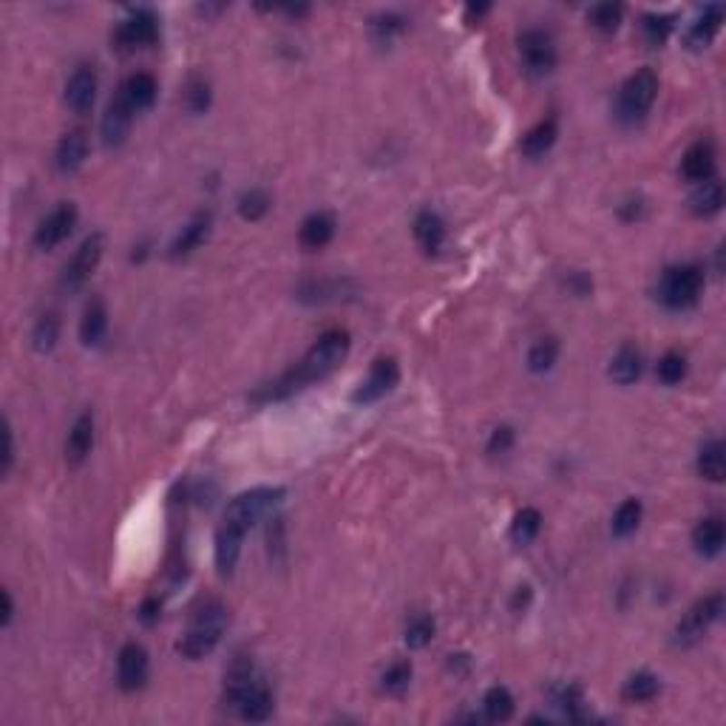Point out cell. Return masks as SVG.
I'll return each mask as SVG.
<instances>
[{
	"mask_svg": "<svg viewBox=\"0 0 726 726\" xmlns=\"http://www.w3.org/2000/svg\"><path fill=\"white\" fill-rule=\"evenodd\" d=\"M641 374V353L633 343H624L611 361V378L622 386L636 383Z\"/></svg>",
	"mask_w": 726,
	"mask_h": 726,
	"instance_id": "cell-26",
	"label": "cell"
},
{
	"mask_svg": "<svg viewBox=\"0 0 726 726\" xmlns=\"http://www.w3.org/2000/svg\"><path fill=\"white\" fill-rule=\"evenodd\" d=\"M672 15H644L641 20V35L650 45H664L670 32H672Z\"/></svg>",
	"mask_w": 726,
	"mask_h": 726,
	"instance_id": "cell-38",
	"label": "cell"
},
{
	"mask_svg": "<svg viewBox=\"0 0 726 726\" xmlns=\"http://www.w3.org/2000/svg\"><path fill=\"white\" fill-rule=\"evenodd\" d=\"M4 440H6V449H4V474H9L12 460H15V446H12V429H9V423L4 429Z\"/></svg>",
	"mask_w": 726,
	"mask_h": 726,
	"instance_id": "cell-48",
	"label": "cell"
},
{
	"mask_svg": "<svg viewBox=\"0 0 726 726\" xmlns=\"http://www.w3.org/2000/svg\"><path fill=\"white\" fill-rule=\"evenodd\" d=\"M224 710L250 723H262L273 715V692L253 670L250 659H236L224 675Z\"/></svg>",
	"mask_w": 726,
	"mask_h": 726,
	"instance_id": "cell-2",
	"label": "cell"
},
{
	"mask_svg": "<svg viewBox=\"0 0 726 726\" xmlns=\"http://www.w3.org/2000/svg\"><path fill=\"white\" fill-rule=\"evenodd\" d=\"M242 542H244V531L233 528V525H219L216 531V568L219 573L230 576L233 568H236L239 553H242Z\"/></svg>",
	"mask_w": 726,
	"mask_h": 726,
	"instance_id": "cell-19",
	"label": "cell"
},
{
	"mask_svg": "<svg viewBox=\"0 0 726 726\" xmlns=\"http://www.w3.org/2000/svg\"><path fill=\"white\" fill-rule=\"evenodd\" d=\"M105 330H108L105 303L100 298H94V301H88V307L83 313V321H80V341L85 346H97L105 338Z\"/></svg>",
	"mask_w": 726,
	"mask_h": 726,
	"instance_id": "cell-24",
	"label": "cell"
},
{
	"mask_svg": "<svg viewBox=\"0 0 726 726\" xmlns=\"http://www.w3.org/2000/svg\"><path fill=\"white\" fill-rule=\"evenodd\" d=\"M120 91L125 94V100L131 103L134 111H145V108H151L154 100H156V80H154L151 75H145V72H136V75H131V77L123 83Z\"/></svg>",
	"mask_w": 726,
	"mask_h": 726,
	"instance_id": "cell-27",
	"label": "cell"
},
{
	"mask_svg": "<svg viewBox=\"0 0 726 726\" xmlns=\"http://www.w3.org/2000/svg\"><path fill=\"white\" fill-rule=\"evenodd\" d=\"M511 446H513V429L511 426H500V429L491 432V440H488L491 454H505Z\"/></svg>",
	"mask_w": 726,
	"mask_h": 726,
	"instance_id": "cell-45",
	"label": "cell"
},
{
	"mask_svg": "<svg viewBox=\"0 0 726 726\" xmlns=\"http://www.w3.org/2000/svg\"><path fill=\"white\" fill-rule=\"evenodd\" d=\"M267 210H270V196H267V191H262V187H250V191H244L239 196V214L247 222L262 219Z\"/></svg>",
	"mask_w": 726,
	"mask_h": 726,
	"instance_id": "cell-37",
	"label": "cell"
},
{
	"mask_svg": "<svg viewBox=\"0 0 726 726\" xmlns=\"http://www.w3.org/2000/svg\"><path fill=\"white\" fill-rule=\"evenodd\" d=\"M687 374V358L681 353H667L661 361H659V381L667 383V386H675L681 383Z\"/></svg>",
	"mask_w": 726,
	"mask_h": 726,
	"instance_id": "cell-44",
	"label": "cell"
},
{
	"mask_svg": "<svg viewBox=\"0 0 726 726\" xmlns=\"http://www.w3.org/2000/svg\"><path fill=\"white\" fill-rule=\"evenodd\" d=\"M159 37V20L151 9H136L131 12L120 26L114 32V43L120 49L131 52V49H148Z\"/></svg>",
	"mask_w": 726,
	"mask_h": 726,
	"instance_id": "cell-8",
	"label": "cell"
},
{
	"mask_svg": "<svg viewBox=\"0 0 726 726\" xmlns=\"http://www.w3.org/2000/svg\"><path fill=\"white\" fill-rule=\"evenodd\" d=\"M482 710L488 721H494V723L508 721L513 715V695L505 687H491L482 698Z\"/></svg>",
	"mask_w": 726,
	"mask_h": 726,
	"instance_id": "cell-32",
	"label": "cell"
},
{
	"mask_svg": "<svg viewBox=\"0 0 726 726\" xmlns=\"http://www.w3.org/2000/svg\"><path fill=\"white\" fill-rule=\"evenodd\" d=\"M622 15H624V9H622L619 4H596V6H591L588 20H591V26H593V29H599V32H604V35H611V32L619 29Z\"/></svg>",
	"mask_w": 726,
	"mask_h": 726,
	"instance_id": "cell-36",
	"label": "cell"
},
{
	"mask_svg": "<svg viewBox=\"0 0 726 726\" xmlns=\"http://www.w3.org/2000/svg\"><path fill=\"white\" fill-rule=\"evenodd\" d=\"M77 224V207L72 202H60L49 216H45L35 230V247L37 250H55L60 242L68 239V233Z\"/></svg>",
	"mask_w": 726,
	"mask_h": 726,
	"instance_id": "cell-11",
	"label": "cell"
},
{
	"mask_svg": "<svg viewBox=\"0 0 726 726\" xmlns=\"http://www.w3.org/2000/svg\"><path fill=\"white\" fill-rule=\"evenodd\" d=\"M723 204V184L710 179V182H701L698 191L690 196V207L695 216H715Z\"/></svg>",
	"mask_w": 726,
	"mask_h": 726,
	"instance_id": "cell-30",
	"label": "cell"
},
{
	"mask_svg": "<svg viewBox=\"0 0 726 726\" xmlns=\"http://www.w3.org/2000/svg\"><path fill=\"white\" fill-rule=\"evenodd\" d=\"M210 222H214V216L207 214V210H202V214H196L191 222H187L182 227V233L174 239L171 244V255H187V253H194L204 239H207V233H210Z\"/></svg>",
	"mask_w": 726,
	"mask_h": 726,
	"instance_id": "cell-21",
	"label": "cell"
},
{
	"mask_svg": "<svg viewBox=\"0 0 726 726\" xmlns=\"http://www.w3.org/2000/svg\"><path fill=\"white\" fill-rule=\"evenodd\" d=\"M556 120L553 116H548V120H542L540 125H533L525 136H522V151L528 154V156H545L551 148H553V143H556Z\"/></svg>",
	"mask_w": 726,
	"mask_h": 726,
	"instance_id": "cell-29",
	"label": "cell"
},
{
	"mask_svg": "<svg viewBox=\"0 0 726 726\" xmlns=\"http://www.w3.org/2000/svg\"><path fill=\"white\" fill-rule=\"evenodd\" d=\"M397 381H401V366H397L394 358H378L369 369V378L358 386V392L353 394L355 403H374L381 401L383 394H389Z\"/></svg>",
	"mask_w": 726,
	"mask_h": 726,
	"instance_id": "cell-12",
	"label": "cell"
},
{
	"mask_svg": "<svg viewBox=\"0 0 726 726\" xmlns=\"http://www.w3.org/2000/svg\"><path fill=\"white\" fill-rule=\"evenodd\" d=\"M698 474L704 480H710V482H721L723 480V474H726V449H723V443L718 437L701 446Z\"/></svg>",
	"mask_w": 726,
	"mask_h": 726,
	"instance_id": "cell-28",
	"label": "cell"
},
{
	"mask_svg": "<svg viewBox=\"0 0 726 726\" xmlns=\"http://www.w3.org/2000/svg\"><path fill=\"white\" fill-rule=\"evenodd\" d=\"M681 174L695 184L710 182L715 174V148L710 143H695L681 159Z\"/></svg>",
	"mask_w": 726,
	"mask_h": 726,
	"instance_id": "cell-18",
	"label": "cell"
},
{
	"mask_svg": "<svg viewBox=\"0 0 726 726\" xmlns=\"http://www.w3.org/2000/svg\"><path fill=\"white\" fill-rule=\"evenodd\" d=\"M224 627H227V611H224V607L219 602L204 604L202 611L194 616L191 627H187V633L182 636L179 652L184 655V659H204V655L214 652L216 644L222 641Z\"/></svg>",
	"mask_w": 726,
	"mask_h": 726,
	"instance_id": "cell-3",
	"label": "cell"
},
{
	"mask_svg": "<svg viewBox=\"0 0 726 726\" xmlns=\"http://www.w3.org/2000/svg\"><path fill=\"white\" fill-rule=\"evenodd\" d=\"M94 446V414L91 412H83L77 420H75V426L72 432H68V440H65V460L77 465L88 457Z\"/></svg>",
	"mask_w": 726,
	"mask_h": 726,
	"instance_id": "cell-20",
	"label": "cell"
},
{
	"mask_svg": "<svg viewBox=\"0 0 726 726\" xmlns=\"http://www.w3.org/2000/svg\"><path fill=\"white\" fill-rule=\"evenodd\" d=\"M12 616H15V607H12V596H9V591H4V627L12 622Z\"/></svg>",
	"mask_w": 726,
	"mask_h": 726,
	"instance_id": "cell-49",
	"label": "cell"
},
{
	"mask_svg": "<svg viewBox=\"0 0 726 726\" xmlns=\"http://www.w3.org/2000/svg\"><path fill=\"white\" fill-rule=\"evenodd\" d=\"M381 684H383V690L392 692V695L406 692L409 684H412V664H409V661H392V664L383 670V675H381Z\"/></svg>",
	"mask_w": 726,
	"mask_h": 726,
	"instance_id": "cell-40",
	"label": "cell"
},
{
	"mask_svg": "<svg viewBox=\"0 0 726 726\" xmlns=\"http://www.w3.org/2000/svg\"><path fill=\"white\" fill-rule=\"evenodd\" d=\"M335 236V219L330 214H313L303 219L301 224V233H298V239L303 247H310V250H321L333 242Z\"/></svg>",
	"mask_w": 726,
	"mask_h": 726,
	"instance_id": "cell-23",
	"label": "cell"
},
{
	"mask_svg": "<svg viewBox=\"0 0 726 726\" xmlns=\"http://www.w3.org/2000/svg\"><path fill=\"white\" fill-rule=\"evenodd\" d=\"M403 26H406V20L401 15H394V12H383V15L369 20V32H372V37L378 40V43H389L394 35L403 32Z\"/></svg>",
	"mask_w": 726,
	"mask_h": 726,
	"instance_id": "cell-41",
	"label": "cell"
},
{
	"mask_svg": "<svg viewBox=\"0 0 726 726\" xmlns=\"http://www.w3.org/2000/svg\"><path fill=\"white\" fill-rule=\"evenodd\" d=\"M540 528H542V513L536 508H522L511 522V540L517 545H531Z\"/></svg>",
	"mask_w": 726,
	"mask_h": 726,
	"instance_id": "cell-31",
	"label": "cell"
},
{
	"mask_svg": "<svg viewBox=\"0 0 726 726\" xmlns=\"http://www.w3.org/2000/svg\"><path fill=\"white\" fill-rule=\"evenodd\" d=\"M723 542H726V528L721 517L701 520L692 531V545L701 556H718Z\"/></svg>",
	"mask_w": 726,
	"mask_h": 726,
	"instance_id": "cell-22",
	"label": "cell"
},
{
	"mask_svg": "<svg viewBox=\"0 0 726 726\" xmlns=\"http://www.w3.org/2000/svg\"><path fill=\"white\" fill-rule=\"evenodd\" d=\"M701 290H704V273L695 264H681V267H670L661 281H659V301L670 310H687L698 301Z\"/></svg>",
	"mask_w": 726,
	"mask_h": 726,
	"instance_id": "cell-5",
	"label": "cell"
},
{
	"mask_svg": "<svg viewBox=\"0 0 726 726\" xmlns=\"http://www.w3.org/2000/svg\"><path fill=\"white\" fill-rule=\"evenodd\" d=\"M88 156V136L83 128H75L68 131L60 143H57V151H55V165L60 174H75Z\"/></svg>",
	"mask_w": 726,
	"mask_h": 726,
	"instance_id": "cell-16",
	"label": "cell"
},
{
	"mask_svg": "<svg viewBox=\"0 0 726 726\" xmlns=\"http://www.w3.org/2000/svg\"><path fill=\"white\" fill-rule=\"evenodd\" d=\"M105 250V239L103 233H91V236L80 244V250L75 253V259L65 264L63 270V287L65 290H80L85 281L91 278V273L97 270L100 259Z\"/></svg>",
	"mask_w": 726,
	"mask_h": 726,
	"instance_id": "cell-9",
	"label": "cell"
},
{
	"mask_svg": "<svg viewBox=\"0 0 726 726\" xmlns=\"http://www.w3.org/2000/svg\"><path fill=\"white\" fill-rule=\"evenodd\" d=\"M432 639H434V619L426 616V613L412 616L409 624H406V644L420 650V647H426Z\"/></svg>",
	"mask_w": 726,
	"mask_h": 726,
	"instance_id": "cell-42",
	"label": "cell"
},
{
	"mask_svg": "<svg viewBox=\"0 0 726 726\" xmlns=\"http://www.w3.org/2000/svg\"><path fill=\"white\" fill-rule=\"evenodd\" d=\"M57 335H60V318H57V313L40 315L37 323H35V330H32L35 349H37V353H49V349L57 343Z\"/></svg>",
	"mask_w": 726,
	"mask_h": 726,
	"instance_id": "cell-35",
	"label": "cell"
},
{
	"mask_svg": "<svg viewBox=\"0 0 726 726\" xmlns=\"http://www.w3.org/2000/svg\"><path fill=\"white\" fill-rule=\"evenodd\" d=\"M641 522V502L639 500H624L616 511V517H613V533L616 536H630V533H636Z\"/></svg>",
	"mask_w": 726,
	"mask_h": 726,
	"instance_id": "cell-39",
	"label": "cell"
},
{
	"mask_svg": "<svg viewBox=\"0 0 726 726\" xmlns=\"http://www.w3.org/2000/svg\"><path fill=\"white\" fill-rule=\"evenodd\" d=\"M659 678H655L652 672H636V675H630L627 678V684H624V698L627 701H636V704H641V701H652L655 695H659Z\"/></svg>",
	"mask_w": 726,
	"mask_h": 726,
	"instance_id": "cell-34",
	"label": "cell"
},
{
	"mask_svg": "<svg viewBox=\"0 0 726 726\" xmlns=\"http://www.w3.org/2000/svg\"><path fill=\"white\" fill-rule=\"evenodd\" d=\"M721 613H723V596L721 593H712L707 599H701L692 607V611L681 619V624L675 627L678 644H692V641H698L721 619Z\"/></svg>",
	"mask_w": 726,
	"mask_h": 726,
	"instance_id": "cell-10",
	"label": "cell"
},
{
	"mask_svg": "<svg viewBox=\"0 0 726 726\" xmlns=\"http://www.w3.org/2000/svg\"><path fill=\"white\" fill-rule=\"evenodd\" d=\"M148 652L143 644H125L120 650V659H116V675H120V687L125 692H136V690H143L145 681H148Z\"/></svg>",
	"mask_w": 726,
	"mask_h": 726,
	"instance_id": "cell-14",
	"label": "cell"
},
{
	"mask_svg": "<svg viewBox=\"0 0 726 726\" xmlns=\"http://www.w3.org/2000/svg\"><path fill=\"white\" fill-rule=\"evenodd\" d=\"M94 97H97V72L94 65H80L65 83V105L75 114H85L91 111Z\"/></svg>",
	"mask_w": 726,
	"mask_h": 726,
	"instance_id": "cell-15",
	"label": "cell"
},
{
	"mask_svg": "<svg viewBox=\"0 0 726 726\" xmlns=\"http://www.w3.org/2000/svg\"><path fill=\"white\" fill-rule=\"evenodd\" d=\"M139 619H143L145 624H154L159 619V602L156 599H148L143 607H139Z\"/></svg>",
	"mask_w": 726,
	"mask_h": 726,
	"instance_id": "cell-46",
	"label": "cell"
},
{
	"mask_svg": "<svg viewBox=\"0 0 726 726\" xmlns=\"http://www.w3.org/2000/svg\"><path fill=\"white\" fill-rule=\"evenodd\" d=\"M182 103H184V108L191 111V114L207 111V105H210V85H207V80H202V77H191V80H187L184 94H182Z\"/></svg>",
	"mask_w": 726,
	"mask_h": 726,
	"instance_id": "cell-43",
	"label": "cell"
},
{
	"mask_svg": "<svg viewBox=\"0 0 726 726\" xmlns=\"http://www.w3.org/2000/svg\"><path fill=\"white\" fill-rule=\"evenodd\" d=\"M591 287H593V281H591L588 275H584V273H573V275H571V290H573L576 295H584Z\"/></svg>",
	"mask_w": 726,
	"mask_h": 726,
	"instance_id": "cell-47",
	"label": "cell"
},
{
	"mask_svg": "<svg viewBox=\"0 0 726 726\" xmlns=\"http://www.w3.org/2000/svg\"><path fill=\"white\" fill-rule=\"evenodd\" d=\"M556 358H559V341L556 338H540L528 353V369L542 374V372L553 369Z\"/></svg>",
	"mask_w": 726,
	"mask_h": 726,
	"instance_id": "cell-33",
	"label": "cell"
},
{
	"mask_svg": "<svg viewBox=\"0 0 726 726\" xmlns=\"http://www.w3.org/2000/svg\"><path fill=\"white\" fill-rule=\"evenodd\" d=\"M414 239L426 253H437L443 242H446V224H443V219L432 214V210H423V214H417L414 219Z\"/></svg>",
	"mask_w": 726,
	"mask_h": 726,
	"instance_id": "cell-25",
	"label": "cell"
},
{
	"mask_svg": "<svg viewBox=\"0 0 726 726\" xmlns=\"http://www.w3.org/2000/svg\"><path fill=\"white\" fill-rule=\"evenodd\" d=\"M281 497H284V491H281V488H253V491H244V494H239L236 500L227 505L222 522L247 533L255 522H259L262 517H267V513L281 502Z\"/></svg>",
	"mask_w": 726,
	"mask_h": 726,
	"instance_id": "cell-6",
	"label": "cell"
},
{
	"mask_svg": "<svg viewBox=\"0 0 726 726\" xmlns=\"http://www.w3.org/2000/svg\"><path fill=\"white\" fill-rule=\"evenodd\" d=\"M349 355V333L343 330H330L323 333L313 346L310 353L303 355L293 369H287L281 378H275L273 383H264L259 392L253 394L255 403H270V401H284V397L307 389L310 383L326 378L330 372H335L341 366V361Z\"/></svg>",
	"mask_w": 726,
	"mask_h": 726,
	"instance_id": "cell-1",
	"label": "cell"
},
{
	"mask_svg": "<svg viewBox=\"0 0 726 726\" xmlns=\"http://www.w3.org/2000/svg\"><path fill=\"white\" fill-rule=\"evenodd\" d=\"M721 20H723V6H718V4L704 6V12H698V17L690 23V29H687L690 49H707L721 29Z\"/></svg>",
	"mask_w": 726,
	"mask_h": 726,
	"instance_id": "cell-17",
	"label": "cell"
},
{
	"mask_svg": "<svg viewBox=\"0 0 726 726\" xmlns=\"http://www.w3.org/2000/svg\"><path fill=\"white\" fill-rule=\"evenodd\" d=\"M134 108L131 103L125 100V94L120 91L116 97L108 103L105 114H103V125H100V134H103V145L105 148H120L125 143V136L131 131V123H134Z\"/></svg>",
	"mask_w": 726,
	"mask_h": 726,
	"instance_id": "cell-13",
	"label": "cell"
},
{
	"mask_svg": "<svg viewBox=\"0 0 726 726\" xmlns=\"http://www.w3.org/2000/svg\"><path fill=\"white\" fill-rule=\"evenodd\" d=\"M655 94H659V77H655L652 68H639L636 75H630L619 91V103L616 114L622 123H639L647 116V111L655 103Z\"/></svg>",
	"mask_w": 726,
	"mask_h": 726,
	"instance_id": "cell-4",
	"label": "cell"
},
{
	"mask_svg": "<svg viewBox=\"0 0 726 726\" xmlns=\"http://www.w3.org/2000/svg\"><path fill=\"white\" fill-rule=\"evenodd\" d=\"M520 57H522V65L528 68V75H533V77L551 75L553 65H556L553 37L542 29H525L520 35Z\"/></svg>",
	"mask_w": 726,
	"mask_h": 726,
	"instance_id": "cell-7",
	"label": "cell"
},
{
	"mask_svg": "<svg viewBox=\"0 0 726 726\" xmlns=\"http://www.w3.org/2000/svg\"><path fill=\"white\" fill-rule=\"evenodd\" d=\"M528 602H531V588H520V593L513 596V607H520V604L525 607Z\"/></svg>",
	"mask_w": 726,
	"mask_h": 726,
	"instance_id": "cell-50",
	"label": "cell"
}]
</instances>
